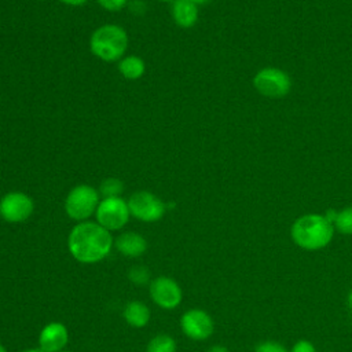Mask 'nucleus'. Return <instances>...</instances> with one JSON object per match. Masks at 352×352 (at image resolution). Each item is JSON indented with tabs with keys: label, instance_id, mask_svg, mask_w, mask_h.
<instances>
[{
	"label": "nucleus",
	"instance_id": "obj_1",
	"mask_svg": "<svg viewBox=\"0 0 352 352\" xmlns=\"http://www.w3.org/2000/svg\"><path fill=\"white\" fill-rule=\"evenodd\" d=\"M114 245L109 230L96 221L77 223L67 236V249L74 260L81 264H95L106 258Z\"/></svg>",
	"mask_w": 352,
	"mask_h": 352
},
{
	"label": "nucleus",
	"instance_id": "obj_2",
	"mask_svg": "<svg viewBox=\"0 0 352 352\" xmlns=\"http://www.w3.org/2000/svg\"><path fill=\"white\" fill-rule=\"evenodd\" d=\"M334 226L322 214H304L298 217L290 230L293 242L304 250H319L333 239Z\"/></svg>",
	"mask_w": 352,
	"mask_h": 352
},
{
	"label": "nucleus",
	"instance_id": "obj_3",
	"mask_svg": "<svg viewBox=\"0 0 352 352\" xmlns=\"http://www.w3.org/2000/svg\"><path fill=\"white\" fill-rule=\"evenodd\" d=\"M129 38L124 28L116 23H104L96 28L89 38L91 52L103 62H116L125 56Z\"/></svg>",
	"mask_w": 352,
	"mask_h": 352
},
{
	"label": "nucleus",
	"instance_id": "obj_4",
	"mask_svg": "<svg viewBox=\"0 0 352 352\" xmlns=\"http://www.w3.org/2000/svg\"><path fill=\"white\" fill-rule=\"evenodd\" d=\"M99 202V190L89 184H77L65 198V212L77 223L87 221L89 217L95 216Z\"/></svg>",
	"mask_w": 352,
	"mask_h": 352
},
{
	"label": "nucleus",
	"instance_id": "obj_5",
	"mask_svg": "<svg viewBox=\"0 0 352 352\" xmlns=\"http://www.w3.org/2000/svg\"><path fill=\"white\" fill-rule=\"evenodd\" d=\"M129 217L131 212L128 201H125L122 197L102 198L95 212L96 223L110 232L124 228L129 221Z\"/></svg>",
	"mask_w": 352,
	"mask_h": 352
},
{
	"label": "nucleus",
	"instance_id": "obj_6",
	"mask_svg": "<svg viewBox=\"0 0 352 352\" xmlns=\"http://www.w3.org/2000/svg\"><path fill=\"white\" fill-rule=\"evenodd\" d=\"M128 206L131 216L143 223H155L161 220L166 210L164 201L146 190L133 192L128 198Z\"/></svg>",
	"mask_w": 352,
	"mask_h": 352
},
{
	"label": "nucleus",
	"instance_id": "obj_7",
	"mask_svg": "<svg viewBox=\"0 0 352 352\" xmlns=\"http://www.w3.org/2000/svg\"><path fill=\"white\" fill-rule=\"evenodd\" d=\"M33 212L32 197L22 191H10L0 198V217L7 223H23Z\"/></svg>",
	"mask_w": 352,
	"mask_h": 352
},
{
	"label": "nucleus",
	"instance_id": "obj_8",
	"mask_svg": "<svg viewBox=\"0 0 352 352\" xmlns=\"http://www.w3.org/2000/svg\"><path fill=\"white\" fill-rule=\"evenodd\" d=\"M148 293L155 305L162 309H175L183 300L180 285L169 276H157L148 285Z\"/></svg>",
	"mask_w": 352,
	"mask_h": 352
},
{
	"label": "nucleus",
	"instance_id": "obj_9",
	"mask_svg": "<svg viewBox=\"0 0 352 352\" xmlns=\"http://www.w3.org/2000/svg\"><path fill=\"white\" fill-rule=\"evenodd\" d=\"M253 85L256 89L268 98H282L290 89V78L289 76L275 67L261 69L253 78Z\"/></svg>",
	"mask_w": 352,
	"mask_h": 352
},
{
	"label": "nucleus",
	"instance_id": "obj_10",
	"mask_svg": "<svg viewBox=\"0 0 352 352\" xmlns=\"http://www.w3.org/2000/svg\"><path fill=\"white\" fill-rule=\"evenodd\" d=\"M180 329L190 340L204 341L213 334L214 323L206 311L201 308H191L182 315Z\"/></svg>",
	"mask_w": 352,
	"mask_h": 352
},
{
	"label": "nucleus",
	"instance_id": "obj_11",
	"mask_svg": "<svg viewBox=\"0 0 352 352\" xmlns=\"http://www.w3.org/2000/svg\"><path fill=\"white\" fill-rule=\"evenodd\" d=\"M69 341L67 327L60 322L47 323L38 334V348L43 352L63 351Z\"/></svg>",
	"mask_w": 352,
	"mask_h": 352
},
{
	"label": "nucleus",
	"instance_id": "obj_12",
	"mask_svg": "<svg viewBox=\"0 0 352 352\" xmlns=\"http://www.w3.org/2000/svg\"><path fill=\"white\" fill-rule=\"evenodd\" d=\"M116 249L126 257L135 258L144 254L147 250V241L142 234H138L135 231H125L121 232L116 241H114Z\"/></svg>",
	"mask_w": 352,
	"mask_h": 352
},
{
	"label": "nucleus",
	"instance_id": "obj_13",
	"mask_svg": "<svg viewBox=\"0 0 352 352\" xmlns=\"http://www.w3.org/2000/svg\"><path fill=\"white\" fill-rule=\"evenodd\" d=\"M170 14L177 26L188 29L198 21V6L188 0H175L170 7Z\"/></svg>",
	"mask_w": 352,
	"mask_h": 352
},
{
	"label": "nucleus",
	"instance_id": "obj_14",
	"mask_svg": "<svg viewBox=\"0 0 352 352\" xmlns=\"http://www.w3.org/2000/svg\"><path fill=\"white\" fill-rule=\"evenodd\" d=\"M150 308L142 301H129L122 309L124 320L136 329L144 327L150 320Z\"/></svg>",
	"mask_w": 352,
	"mask_h": 352
},
{
	"label": "nucleus",
	"instance_id": "obj_15",
	"mask_svg": "<svg viewBox=\"0 0 352 352\" xmlns=\"http://www.w3.org/2000/svg\"><path fill=\"white\" fill-rule=\"evenodd\" d=\"M118 72L126 80H139L146 72V63L138 55H125L118 60Z\"/></svg>",
	"mask_w": 352,
	"mask_h": 352
},
{
	"label": "nucleus",
	"instance_id": "obj_16",
	"mask_svg": "<svg viewBox=\"0 0 352 352\" xmlns=\"http://www.w3.org/2000/svg\"><path fill=\"white\" fill-rule=\"evenodd\" d=\"M176 341L168 334L154 336L146 348V352H176Z\"/></svg>",
	"mask_w": 352,
	"mask_h": 352
},
{
	"label": "nucleus",
	"instance_id": "obj_17",
	"mask_svg": "<svg viewBox=\"0 0 352 352\" xmlns=\"http://www.w3.org/2000/svg\"><path fill=\"white\" fill-rule=\"evenodd\" d=\"M124 191V183L118 177H107L99 186V194L102 198L110 197H121Z\"/></svg>",
	"mask_w": 352,
	"mask_h": 352
},
{
	"label": "nucleus",
	"instance_id": "obj_18",
	"mask_svg": "<svg viewBox=\"0 0 352 352\" xmlns=\"http://www.w3.org/2000/svg\"><path fill=\"white\" fill-rule=\"evenodd\" d=\"M333 224L341 234L352 235V206H348L341 212H337Z\"/></svg>",
	"mask_w": 352,
	"mask_h": 352
},
{
	"label": "nucleus",
	"instance_id": "obj_19",
	"mask_svg": "<svg viewBox=\"0 0 352 352\" xmlns=\"http://www.w3.org/2000/svg\"><path fill=\"white\" fill-rule=\"evenodd\" d=\"M129 280L136 286L150 285V270L144 265H135L128 271Z\"/></svg>",
	"mask_w": 352,
	"mask_h": 352
},
{
	"label": "nucleus",
	"instance_id": "obj_20",
	"mask_svg": "<svg viewBox=\"0 0 352 352\" xmlns=\"http://www.w3.org/2000/svg\"><path fill=\"white\" fill-rule=\"evenodd\" d=\"M254 352H289V351L276 341H263L256 345Z\"/></svg>",
	"mask_w": 352,
	"mask_h": 352
},
{
	"label": "nucleus",
	"instance_id": "obj_21",
	"mask_svg": "<svg viewBox=\"0 0 352 352\" xmlns=\"http://www.w3.org/2000/svg\"><path fill=\"white\" fill-rule=\"evenodd\" d=\"M96 1L102 8L107 11H120L128 4V0H96Z\"/></svg>",
	"mask_w": 352,
	"mask_h": 352
},
{
	"label": "nucleus",
	"instance_id": "obj_22",
	"mask_svg": "<svg viewBox=\"0 0 352 352\" xmlns=\"http://www.w3.org/2000/svg\"><path fill=\"white\" fill-rule=\"evenodd\" d=\"M289 352H316V348L308 340H298Z\"/></svg>",
	"mask_w": 352,
	"mask_h": 352
},
{
	"label": "nucleus",
	"instance_id": "obj_23",
	"mask_svg": "<svg viewBox=\"0 0 352 352\" xmlns=\"http://www.w3.org/2000/svg\"><path fill=\"white\" fill-rule=\"evenodd\" d=\"M60 3L66 4V6H72V7H80L84 6L88 0H59Z\"/></svg>",
	"mask_w": 352,
	"mask_h": 352
},
{
	"label": "nucleus",
	"instance_id": "obj_24",
	"mask_svg": "<svg viewBox=\"0 0 352 352\" xmlns=\"http://www.w3.org/2000/svg\"><path fill=\"white\" fill-rule=\"evenodd\" d=\"M208 352H230V351L223 345H213Z\"/></svg>",
	"mask_w": 352,
	"mask_h": 352
},
{
	"label": "nucleus",
	"instance_id": "obj_25",
	"mask_svg": "<svg viewBox=\"0 0 352 352\" xmlns=\"http://www.w3.org/2000/svg\"><path fill=\"white\" fill-rule=\"evenodd\" d=\"M188 1L194 3L195 6H201V4H205V3H208V1H210V0H188Z\"/></svg>",
	"mask_w": 352,
	"mask_h": 352
},
{
	"label": "nucleus",
	"instance_id": "obj_26",
	"mask_svg": "<svg viewBox=\"0 0 352 352\" xmlns=\"http://www.w3.org/2000/svg\"><path fill=\"white\" fill-rule=\"evenodd\" d=\"M21 352H43L40 348H29V349H23Z\"/></svg>",
	"mask_w": 352,
	"mask_h": 352
},
{
	"label": "nucleus",
	"instance_id": "obj_27",
	"mask_svg": "<svg viewBox=\"0 0 352 352\" xmlns=\"http://www.w3.org/2000/svg\"><path fill=\"white\" fill-rule=\"evenodd\" d=\"M348 305H349V308L352 309V290H351L349 294H348Z\"/></svg>",
	"mask_w": 352,
	"mask_h": 352
},
{
	"label": "nucleus",
	"instance_id": "obj_28",
	"mask_svg": "<svg viewBox=\"0 0 352 352\" xmlns=\"http://www.w3.org/2000/svg\"><path fill=\"white\" fill-rule=\"evenodd\" d=\"M0 352H7V349H6V346L0 342Z\"/></svg>",
	"mask_w": 352,
	"mask_h": 352
},
{
	"label": "nucleus",
	"instance_id": "obj_29",
	"mask_svg": "<svg viewBox=\"0 0 352 352\" xmlns=\"http://www.w3.org/2000/svg\"><path fill=\"white\" fill-rule=\"evenodd\" d=\"M158 1H162V3H173L175 0H158Z\"/></svg>",
	"mask_w": 352,
	"mask_h": 352
},
{
	"label": "nucleus",
	"instance_id": "obj_30",
	"mask_svg": "<svg viewBox=\"0 0 352 352\" xmlns=\"http://www.w3.org/2000/svg\"><path fill=\"white\" fill-rule=\"evenodd\" d=\"M59 352H72V351H66V349H63V351H59Z\"/></svg>",
	"mask_w": 352,
	"mask_h": 352
}]
</instances>
